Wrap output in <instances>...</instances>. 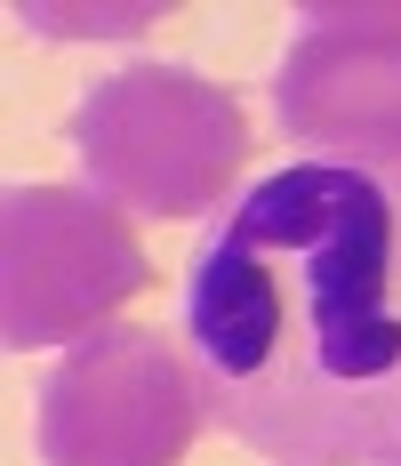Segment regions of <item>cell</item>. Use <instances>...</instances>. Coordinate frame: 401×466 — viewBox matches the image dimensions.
<instances>
[{"label": "cell", "instance_id": "obj_1", "mask_svg": "<svg viewBox=\"0 0 401 466\" xmlns=\"http://www.w3.org/2000/svg\"><path fill=\"white\" fill-rule=\"evenodd\" d=\"M233 442L281 466H401V161H281L225 201L177 298Z\"/></svg>", "mask_w": 401, "mask_h": 466}, {"label": "cell", "instance_id": "obj_2", "mask_svg": "<svg viewBox=\"0 0 401 466\" xmlns=\"http://www.w3.org/2000/svg\"><path fill=\"white\" fill-rule=\"evenodd\" d=\"M241 105L185 73V65H129L73 105V161L105 201L136 218H209L241 177Z\"/></svg>", "mask_w": 401, "mask_h": 466}, {"label": "cell", "instance_id": "obj_3", "mask_svg": "<svg viewBox=\"0 0 401 466\" xmlns=\"http://www.w3.org/2000/svg\"><path fill=\"white\" fill-rule=\"evenodd\" d=\"M153 281L136 233L73 186H8L0 201V338L8 354L96 338Z\"/></svg>", "mask_w": 401, "mask_h": 466}, {"label": "cell", "instance_id": "obj_4", "mask_svg": "<svg viewBox=\"0 0 401 466\" xmlns=\"http://www.w3.org/2000/svg\"><path fill=\"white\" fill-rule=\"evenodd\" d=\"M209 394L153 329H96L41 378L48 466H177Z\"/></svg>", "mask_w": 401, "mask_h": 466}, {"label": "cell", "instance_id": "obj_5", "mask_svg": "<svg viewBox=\"0 0 401 466\" xmlns=\"http://www.w3.org/2000/svg\"><path fill=\"white\" fill-rule=\"evenodd\" d=\"M273 105L281 129L329 161H401V0L306 8Z\"/></svg>", "mask_w": 401, "mask_h": 466}]
</instances>
